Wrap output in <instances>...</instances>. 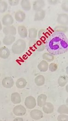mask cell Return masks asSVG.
<instances>
[{
	"label": "cell",
	"mask_w": 68,
	"mask_h": 121,
	"mask_svg": "<svg viewBox=\"0 0 68 121\" xmlns=\"http://www.w3.org/2000/svg\"><path fill=\"white\" fill-rule=\"evenodd\" d=\"M45 48L53 56H58L68 50V38L65 34L53 32L45 42Z\"/></svg>",
	"instance_id": "1"
},
{
	"label": "cell",
	"mask_w": 68,
	"mask_h": 121,
	"mask_svg": "<svg viewBox=\"0 0 68 121\" xmlns=\"http://www.w3.org/2000/svg\"><path fill=\"white\" fill-rule=\"evenodd\" d=\"M26 48V43L24 40L19 39L12 47V51L15 55H20L23 53Z\"/></svg>",
	"instance_id": "2"
},
{
	"label": "cell",
	"mask_w": 68,
	"mask_h": 121,
	"mask_svg": "<svg viewBox=\"0 0 68 121\" xmlns=\"http://www.w3.org/2000/svg\"><path fill=\"white\" fill-rule=\"evenodd\" d=\"M30 48L33 51L42 52L45 48V43L41 41L35 39H30L29 43Z\"/></svg>",
	"instance_id": "3"
},
{
	"label": "cell",
	"mask_w": 68,
	"mask_h": 121,
	"mask_svg": "<svg viewBox=\"0 0 68 121\" xmlns=\"http://www.w3.org/2000/svg\"><path fill=\"white\" fill-rule=\"evenodd\" d=\"M53 30L51 28L46 29H41L39 30L38 34V38L39 40L43 42H45L50 36V35L53 32Z\"/></svg>",
	"instance_id": "4"
},
{
	"label": "cell",
	"mask_w": 68,
	"mask_h": 121,
	"mask_svg": "<svg viewBox=\"0 0 68 121\" xmlns=\"http://www.w3.org/2000/svg\"><path fill=\"white\" fill-rule=\"evenodd\" d=\"M24 104L27 108L32 109L36 105V101L33 96H29L25 98Z\"/></svg>",
	"instance_id": "5"
},
{
	"label": "cell",
	"mask_w": 68,
	"mask_h": 121,
	"mask_svg": "<svg viewBox=\"0 0 68 121\" xmlns=\"http://www.w3.org/2000/svg\"><path fill=\"white\" fill-rule=\"evenodd\" d=\"M13 113L17 117L24 116L27 112L26 108L22 105H18L15 106L13 109Z\"/></svg>",
	"instance_id": "6"
},
{
	"label": "cell",
	"mask_w": 68,
	"mask_h": 121,
	"mask_svg": "<svg viewBox=\"0 0 68 121\" xmlns=\"http://www.w3.org/2000/svg\"><path fill=\"white\" fill-rule=\"evenodd\" d=\"M3 32L5 36H14L16 35L17 30L16 27L13 25L6 26L3 29Z\"/></svg>",
	"instance_id": "7"
},
{
	"label": "cell",
	"mask_w": 68,
	"mask_h": 121,
	"mask_svg": "<svg viewBox=\"0 0 68 121\" xmlns=\"http://www.w3.org/2000/svg\"><path fill=\"white\" fill-rule=\"evenodd\" d=\"M2 85L6 89H11L14 85V80L10 76H7L3 79Z\"/></svg>",
	"instance_id": "8"
},
{
	"label": "cell",
	"mask_w": 68,
	"mask_h": 121,
	"mask_svg": "<svg viewBox=\"0 0 68 121\" xmlns=\"http://www.w3.org/2000/svg\"><path fill=\"white\" fill-rule=\"evenodd\" d=\"M14 18L10 14H6L4 15L2 19V24L6 26L12 25L14 23Z\"/></svg>",
	"instance_id": "9"
},
{
	"label": "cell",
	"mask_w": 68,
	"mask_h": 121,
	"mask_svg": "<svg viewBox=\"0 0 68 121\" xmlns=\"http://www.w3.org/2000/svg\"><path fill=\"white\" fill-rule=\"evenodd\" d=\"M30 117L35 120H39L43 117L42 112L37 109H34L30 112Z\"/></svg>",
	"instance_id": "10"
},
{
	"label": "cell",
	"mask_w": 68,
	"mask_h": 121,
	"mask_svg": "<svg viewBox=\"0 0 68 121\" xmlns=\"http://www.w3.org/2000/svg\"><path fill=\"white\" fill-rule=\"evenodd\" d=\"M57 22L62 26L68 25V15L66 14H60L58 15L57 18Z\"/></svg>",
	"instance_id": "11"
},
{
	"label": "cell",
	"mask_w": 68,
	"mask_h": 121,
	"mask_svg": "<svg viewBox=\"0 0 68 121\" xmlns=\"http://www.w3.org/2000/svg\"><path fill=\"white\" fill-rule=\"evenodd\" d=\"M45 4L44 0H37L34 1L33 5V9L35 12L39 11L43 9L45 7Z\"/></svg>",
	"instance_id": "12"
},
{
	"label": "cell",
	"mask_w": 68,
	"mask_h": 121,
	"mask_svg": "<svg viewBox=\"0 0 68 121\" xmlns=\"http://www.w3.org/2000/svg\"><path fill=\"white\" fill-rule=\"evenodd\" d=\"M42 108L43 112L47 114H51L54 111V106L51 103L46 102Z\"/></svg>",
	"instance_id": "13"
},
{
	"label": "cell",
	"mask_w": 68,
	"mask_h": 121,
	"mask_svg": "<svg viewBox=\"0 0 68 121\" xmlns=\"http://www.w3.org/2000/svg\"><path fill=\"white\" fill-rule=\"evenodd\" d=\"M47 99V96L45 94H41V95H39L37 98L36 100L37 105L39 107H42L46 103Z\"/></svg>",
	"instance_id": "14"
},
{
	"label": "cell",
	"mask_w": 68,
	"mask_h": 121,
	"mask_svg": "<svg viewBox=\"0 0 68 121\" xmlns=\"http://www.w3.org/2000/svg\"><path fill=\"white\" fill-rule=\"evenodd\" d=\"M10 51L9 49L6 47H2L0 48V58L6 59L10 56Z\"/></svg>",
	"instance_id": "15"
},
{
	"label": "cell",
	"mask_w": 68,
	"mask_h": 121,
	"mask_svg": "<svg viewBox=\"0 0 68 121\" xmlns=\"http://www.w3.org/2000/svg\"><path fill=\"white\" fill-rule=\"evenodd\" d=\"M18 33L21 37L25 38L28 35V31L27 28L24 26H19L18 27Z\"/></svg>",
	"instance_id": "16"
},
{
	"label": "cell",
	"mask_w": 68,
	"mask_h": 121,
	"mask_svg": "<svg viewBox=\"0 0 68 121\" xmlns=\"http://www.w3.org/2000/svg\"><path fill=\"white\" fill-rule=\"evenodd\" d=\"M11 101L14 104H17L21 103V99L20 94L18 92H14L11 95Z\"/></svg>",
	"instance_id": "17"
},
{
	"label": "cell",
	"mask_w": 68,
	"mask_h": 121,
	"mask_svg": "<svg viewBox=\"0 0 68 121\" xmlns=\"http://www.w3.org/2000/svg\"><path fill=\"white\" fill-rule=\"evenodd\" d=\"M49 63L46 60H42L38 65V69L41 72H46L49 69Z\"/></svg>",
	"instance_id": "18"
},
{
	"label": "cell",
	"mask_w": 68,
	"mask_h": 121,
	"mask_svg": "<svg viewBox=\"0 0 68 121\" xmlns=\"http://www.w3.org/2000/svg\"><path fill=\"white\" fill-rule=\"evenodd\" d=\"M16 20L19 22H23L26 18V14L24 12L21 10L17 11L15 15Z\"/></svg>",
	"instance_id": "19"
},
{
	"label": "cell",
	"mask_w": 68,
	"mask_h": 121,
	"mask_svg": "<svg viewBox=\"0 0 68 121\" xmlns=\"http://www.w3.org/2000/svg\"><path fill=\"white\" fill-rule=\"evenodd\" d=\"M45 15L46 12L43 9L36 12L34 17V21L36 22L42 21L45 18Z\"/></svg>",
	"instance_id": "20"
},
{
	"label": "cell",
	"mask_w": 68,
	"mask_h": 121,
	"mask_svg": "<svg viewBox=\"0 0 68 121\" xmlns=\"http://www.w3.org/2000/svg\"><path fill=\"white\" fill-rule=\"evenodd\" d=\"M27 82L26 80L24 78H20L17 79L16 85L17 88L19 89H22L25 88L27 86Z\"/></svg>",
	"instance_id": "21"
},
{
	"label": "cell",
	"mask_w": 68,
	"mask_h": 121,
	"mask_svg": "<svg viewBox=\"0 0 68 121\" xmlns=\"http://www.w3.org/2000/svg\"><path fill=\"white\" fill-rule=\"evenodd\" d=\"M16 40L14 36H5L3 39V43L5 45H10L13 44Z\"/></svg>",
	"instance_id": "22"
},
{
	"label": "cell",
	"mask_w": 68,
	"mask_h": 121,
	"mask_svg": "<svg viewBox=\"0 0 68 121\" xmlns=\"http://www.w3.org/2000/svg\"><path fill=\"white\" fill-rule=\"evenodd\" d=\"M21 8L26 11H30L31 9V6L30 0H22L21 1Z\"/></svg>",
	"instance_id": "23"
},
{
	"label": "cell",
	"mask_w": 68,
	"mask_h": 121,
	"mask_svg": "<svg viewBox=\"0 0 68 121\" xmlns=\"http://www.w3.org/2000/svg\"><path fill=\"white\" fill-rule=\"evenodd\" d=\"M45 82V77L43 75H39L37 76L34 79V82L38 86H43Z\"/></svg>",
	"instance_id": "24"
},
{
	"label": "cell",
	"mask_w": 68,
	"mask_h": 121,
	"mask_svg": "<svg viewBox=\"0 0 68 121\" xmlns=\"http://www.w3.org/2000/svg\"><path fill=\"white\" fill-rule=\"evenodd\" d=\"M58 84L61 87H63L65 86L68 82V76H60L58 79Z\"/></svg>",
	"instance_id": "25"
},
{
	"label": "cell",
	"mask_w": 68,
	"mask_h": 121,
	"mask_svg": "<svg viewBox=\"0 0 68 121\" xmlns=\"http://www.w3.org/2000/svg\"><path fill=\"white\" fill-rule=\"evenodd\" d=\"M57 112L60 114L68 115V106L66 104H63L59 106L57 109Z\"/></svg>",
	"instance_id": "26"
},
{
	"label": "cell",
	"mask_w": 68,
	"mask_h": 121,
	"mask_svg": "<svg viewBox=\"0 0 68 121\" xmlns=\"http://www.w3.org/2000/svg\"><path fill=\"white\" fill-rule=\"evenodd\" d=\"M53 30L54 32H60V33H63L65 34L68 31V27L67 26L59 25L55 27V28Z\"/></svg>",
	"instance_id": "27"
},
{
	"label": "cell",
	"mask_w": 68,
	"mask_h": 121,
	"mask_svg": "<svg viewBox=\"0 0 68 121\" xmlns=\"http://www.w3.org/2000/svg\"><path fill=\"white\" fill-rule=\"evenodd\" d=\"M28 36L30 39H35L37 36V30L35 28H30L28 30Z\"/></svg>",
	"instance_id": "28"
},
{
	"label": "cell",
	"mask_w": 68,
	"mask_h": 121,
	"mask_svg": "<svg viewBox=\"0 0 68 121\" xmlns=\"http://www.w3.org/2000/svg\"><path fill=\"white\" fill-rule=\"evenodd\" d=\"M42 58L43 60H46L47 62L48 61L51 62L54 60L55 57H54V56L47 52V53H45L42 55Z\"/></svg>",
	"instance_id": "29"
},
{
	"label": "cell",
	"mask_w": 68,
	"mask_h": 121,
	"mask_svg": "<svg viewBox=\"0 0 68 121\" xmlns=\"http://www.w3.org/2000/svg\"><path fill=\"white\" fill-rule=\"evenodd\" d=\"M8 3L3 0H0V13H4L8 9Z\"/></svg>",
	"instance_id": "30"
},
{
	"label": "cell",
	"mask_w": 68,
	"mask_h": 121,
	"mask_svg": "<svg viewBox=\"0 0 68 121\" xmlns=\"http://www.w3.org/2000/svg\"><path fill=\"white\" fill-rule=\"evenodd\" d=\"M58 69L57 65L55 63H51L49 65V69L52 72H55Z\"/></svg>",
	"instance_id": "31"
},
{
	"label": "cell",
	"mask_w": 68,
	"mask_h": 121,
	"mask_svg": "<svg viewBox=\"0 0 68 121\" xmlns=\"http://www.w3.org/2000/svg\"><path fill=\"white\" fill-rule=\"evenodd\" d=\"M58 121H68V115L60 114L57 117Z\"/></svg>",
	"instance_id": "32"
},
{
	"label": "cell",
	"mask_w": 68,
	"mask_h": 121,
	"mask_svg": "<svg viewBox=\"0 0 68 121\" xmlns=\"http://www.w3.org/2000/svg\"><path fill=\"white\" fill-rule=\"evenodd\" d=\"M20 1L19 0H8V3L9 5L11 6H16L19 3Z\"/></svg>",
	"instance_id": "33"
},
{
	"label": "cell",
	"mask_w": 68,
	"mask_h": 121,
	"mask_svg": "<svg viewBox=\"0 0 68 121\" xmlns=\"http://www.w3.org/2000/svg\"><path fill=\"white\" fill-rule=\"evenodd\" d=\"M61 8L64 11L68 12V2H64L61 5Z\"/></svg>",
	"instance_id": "34"
},
{
	"label": "cell",
	"mask_w": 68,
	"mask_h": 121,
	"mask_svg": "<svg viewBox=\"0 0 68 121\" xmlns=\"http://www.w3.org/2000/svg\"><path fill=\"white\" fill-rule=\"evenodd\" d=\"M59 0H48V2L51 5H55L57 4L59 2Z\"/></svg>",
	"instance_id": "35"
},
{
	"label": "cell",
	"mask_w": 68,
	"mask_h": 121,
	"mask_svg": "<svg viewBox=\"0 0 68 121\" xmlns=\"http://www.w3.org/2000/svg\"><path fill=\"white\" fill-rule=\"evenodd\" d=\"M13 121H24L22 118L21 117H17L15 118Z\"/></svg>",
	"instance_id": "36"
},
{
	"label": "cell",
	"mask_w": 68,
	"mask_h": 121,
	"mask_svg": "<svg viewBox=\"0 0 68 121\" xmlns=\"http://www.w3.org/2000/svg\"><path fill=\"white\" fill-rule=\"evenodd\" d=\"M2 24L1 23V22L0 21V31L2 30Z\"/></svg>",
	"instance_id": "37"
},
{
	"label": "cell",
	"mask_w": 68,
	"mask_h": 121,
	"mask_svg": "<svg viewBox=\"0 0 68 121\" xmlns=\"http://www.w3.org/2000/svg\"><path fill=\"white\" fill-rule=\"evenodd\" d=\"M68 84L66 86V92L68 93Z\"/></svg>",
	"instance_id": "38"
},
{
	"label": "cell",
	"mask_w": 68,
	"mask_h": 121,
	"mask_svg": "<svg viewBox=\"0 0 68 121\" xmlns=\"http://www.w3.org/2000/svg\"><path fill=\"white\" fill-rule=\"evenodd\" d=\"M66 73L68 74V66L66 68Z\"/></svg>",
	"instance_id": "39"
},
{
	"label": "cell",
	"mask_w": 68,
	"mask_h": 121,
	"mask_svg": "<svg viewBox=\"0 0 68 121\" xmlns=\"http://www.w3.org/2000/svg\"><path fill=\"white\" fill-rule=\"evenodd\" d=\"M1 45V42H0V46Z\"/></svg>",
	"instance_id": "40"
},
{
	"label": "cell",
	"mask_w": 68,
	"mask_h": 121,
	"mask_svg": "<svg viewBox=\"0 0 68 121\" xmlns=\"http://www.w3.org/2000/svg\"><path fill=\"white\" fill-rule=\"evenodd\" d=\"M0 76H1V75H0Z\"/></svg>",
	"instance_id": "41"
},
{
	"label": "cell",
	"mask_w": 68,
	"mask_h": 121,
	"mask_svg": "<svg viewBox=\"0 0 68 121\" xmlns=\"http://www.w3.org/2000/svg\"><path fill=\"white\" fill-rule=\"evenodd\" d=\"M0 121H1V120H0Z\"/></svg>",
	"instance_id": "42"
}]
</instances>
